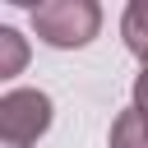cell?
Wrapping results in <instances>:
<instances>
[{"mask_svg": "<svg viewBox=\"0 0 148 148\" xmlns=\"http://www.w3.org/2000/svg\"><path fill=\"white\" fill-rule=\"evenodd\" d=\"M32 28L46 46H88L102 28V9L92 0H42L32 5Z\"/></svg>", "mask_w": 148, "mask_h": 148, "instance_id": "6da1fadb", "label": "cell"}, {"mask_svg": "<svg viewBox=\"0 0 148 148\" xmlns=\"http://www.w3.org/2000/svg\"><path fill=\"white\" fill-rule=\"evenodd\" d=\"M51 125V97L42 88H9L0 97V148H32Z\"/></svg>", "mask_w": 148, "mask_h": 148, "instance_id": "7a4b0ae2", "label": "cell"}, {"mask_svg": "<svg viewBox=\"0 0 148 148\" xmlns=\"http://www.w3.org/2000/svg\"><path fill=\"white\" fill-rule=\"evenodd\" d=\"M120 37H125V46L139 60L148 56V0H130V9L120 18Z\"/></svg>", "mask_w": 148, "mask_h": 148, "instance_id": "3957f363", "label": "cell"}, {"mask_svg": "<svg viewBox=\"0 0 148 148\" xmlns=\"http://www.w3.org/2000/svg\"><path fill=\"white\" fill-rule=\"evenodd\" d=\"M111 148H148V125L134 106H125L111 125Z\"/></svg>", "mask_w": 148, "mask_h": 148, "instance_id": "277c9868", "label": "cell"}, {"mask_svg": "<svg viewBox=\"0 0 148 148\" xmlns=\"http://www.w3.org/2000/svg\"><path fill=\"white\" fill-rule=\"evenodd\" d=\"M28 60V42L14 32V28H0V79H14Z\"/></svg>", "mask_w": 148, "mask_h": 148, "instance_id": "5b68a950", "label": "cell"}, {"mask_svg": "<svg viewBox=\"0 0 148 148\" xmlns=\"http://www.w3.org/2000/svg\"><path fill=\"white\" fill-rule=\"evenodd\" d=\"M130 106H134V111L143 116V125H148V69L134 79V102H130Z\"/></svg>", "mask_w": 148, "mask_h": 148, "instance_id": "8992f818", "label": "cell"}, {"mask_svg": "<svg viewBox=\"0 0 148 148\" xmlns=\"http://www.w3.org/2000/svg\"><path fill=\"white\" fill-rule=\"evenodd\" d=\"M143 69H148V56H143Z\"/></svg>", "mask_w": 148, "mask_h": 148, "instance_id": "52a82bcc", "label": "cell"}]
</instances>
